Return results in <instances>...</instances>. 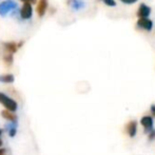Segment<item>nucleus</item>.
Segmentation results:
<instances>
[{
    "label": "nucleus",
    "instance_id": "7",
    "mask_svg": "<svg viewBox=\"0 0 155 155\" xmlns=\"http://www.w3.org/2000/svg\"><path fill=\"white\" fill-rule=\"evenodd\" d=\"M1 116L3 117L5 120L10 121L11 124H17V115L14 112H10L8 110L1 111Z\"/></svg>",
    "mask_w": 155,
    "mask_h": 155
},
{
    "label": "nucleus",
    "instance_id": "22",
    "mask_svg": "<svg viewBox=\"0 0 155 155\" xmlns=\"http://www.w3.org/2000/svg\"><path fill=\"white\" fill-rule=\"evenodd\" d=\"M2 133H3V131H2V129H0V137H1Z\"/></svg>",
    "mask_w": 155,
    "mask_h": 155
},
{
    "label": "nucleus",
    "instance_id": "6",
    "mask_svg": "<svg viewBox=\"0 0 155 155\" xmlns=\"http://www.w3.org/2000/svg\"><path fill=\"white\" fill-rule=\"evenodd\" d=\"M150 14H151V8H150V6H148L147 4H145V3L140 4V6H139V8H138V13H137L139 18H148Z\"/></svg>",
    "mask_w": 155,
    "mask_h": 155
},
{
    "label": "nucleus",
    "instance_id": "5",
    "mask_svg": "<svg viewBox=\"0 0 155 155\" xmlns=\"http://www.w3.org/2000/svg\"><path fill=\"white\" fill-rule=\"evenodd\" d=\"M137 25H138L139 28L146 30V31H151L153 29V22L148 18H140L138 20V22H137Z\"/></svg>",
    "mask_w": 155,
    "mask_h": 155
},
{
    "label": "nucleus",
    "instance_id": "21",
    "mask_svg": "<svg viewBox=\"0 0 155 155\" xmlns=\"http://www.w3.org/2000/svg\"><path fill=\"white\" fill-rule=\"evenodd\" d=\"M2 145H3V141H2V139L0 138V148H2Z\"/></svg>",
    "mask_w": 155,
    "mask_h": 155
},
{
    "label": "nucleus",
    "instance_id": "16",
    "mask_svg": "<svg viewBox=\"0 0 155 155\" xmlns=\"http://www.w3.org/2000/svg\"><path fill=\"white\" fill-rule=\"evenodd\" d=\"M149 139L150 140H153V139H155V130L154 129L149 132Z\"/></svg>",
    "mask_w": 155,
    "mask_h": 155
},
{
    "label": "nucleus",
    "instance_id": "19",
    "mask_svg": "<svg viewBox=\"0 0 155 155\" xmlns=\"http://www.w3.org/2000/svg\"><path fill=\"white\" fill-rule=\"evenodd\" d=\"M21 1H23L25 3V2H28V3L32 4V3H35L36 2V0H21Z\"/></svg>",
    "mask_w": 155,
    "mask_h": 155
},
{
    "label": "nucleus",
    "instance_id": "4",
    "mask_svg": "<svg viewBox=\"0 0 155 155\" xmlns=\"http://www.w3.org/2000/svg\"><path fill=\"white\" fill-rule=\"evenodd\" d=\"M140 124L143 126L145 128V132L148 133L151 130H153V119L151 116H143L140 119Z\"/></svg>",
    "mask_w": 155,
    "mask_h": 155
},
{
    "label": "nucleus",
    "instance_id": "1",
    "mask_svg": "<svg viewBox=\"0 0 155 155\" xmlns=\"http://www.w3.org/2000/svg\"><path fill=\"white\" fill-rule=\"evenodd\" d=\"M0 104H2L5 108V110L10 111V112L15 113L18 109V104H17L16 100H14L10 96L1 92H0Z\"/></svg>",
    "mask_w": 155,
    "mask_h": 155
},
{
    "label": "nucleus",
    "instance_id": "2",
    "mask_svg": "<svg viewBox=\"0 0 155 155\" xmlns=\"http://www.w3.org/2000/svg\"><path fill=\"white\" fill-rule=\"evenodd\" d=\"M17 6L16 2L14 0H5V1L0 3V15L5 16L8 12H12Z\"/></svg>",
    "mask_w": 155,
    "mask_h": 155
},
{
    "label": "nucleus",
    "instance_id": "20",
    "mask_svg": "<svg viewBox=\"0 0 155 155\" xmlns=\"http://www.w3.org/2000/svg\"><path fill=\"white\" fill-rule=\"evenodd\" d=\"M151 112H152V114L155 116V104H153V106L151 107Z\"/></svg>",
    "mask_w": 155,
    "mask_h": 155
},
{
    "label": "nucleus",
    "instance_id": "9",
    "mask_svg": "<svg viewBox=\"0 0 155 155\" xmlns=\"http://www.w3.org/2000/svg\"><path fill=\"white\" fill-rule=\"evenodd\" d=\"M48 8V0H39L38 5H37V14L39 17H42L45 14Z\"/></svg>",
    "mask_w": 155,
    "mask_h": 155
},
{
    "label": "nucleus",
    "instance_id": "12",
    "mask_svg": "<svg viewBox=\"0 0 155 155\" xmlns=\"http://www.w3.org/2000/svg\"><path fill=\"white\" fill-rule=\"evenodd\" d=\"M71 5L74 10H79L80 8L84 6V1L82 0H72Z\"/></svg>",
    "mask_w": 155,
    "mask_h": 155
},
{
    "label": "nucleus",
    "instance_id": "18",
    "mask_svg": "<svg viewBox=\"0 0 155 155\" xmlns=\"http://www.w3.org/2000/svg\"><path fill=\"white\" fill-rule=\"evenodd\" d=\"M0 155H6V149L0 148Z\"/></svg>",
    "mask_w": 155,
    "mask_h": 155
},
{
    "label": "nucleus",
    "instance_id": "11",
    "mask_svg": "<svg viewBox=\"0 0 155 155\" xmlns=\"http://www.w3.org/2000/svg\"><path fill=\"white\" fill-rule=\"evenodd\" d=\"M14 75H12V74H3L0 76V81L3 84H12V82H14Z\"/></svg>",
    "mask_w": 155,
    "mask_h": 155
},
{
    "label": "nucleus",
    "instance_id": "8",
    "mask_svg": "<svg viewBox=\"0 0 155 155\" xmlns=\"http://www.w3.org/2000/svg\"><path fill=\"white\" fill-rule=\"evenodd\" d=\"M126 131H127V133L129 134V136L134 137L135 135H136V132H137V124H136V121L131 120L130 123L126 126Z\"/></svg>",
    "mask_w": 155,
    "mask_h": 155
},
{
    "label": "nucleus",
    "instance_id": "3",
    "mask_svg": "<svg viewBox=\"0 0 155 155\" xmlns=\"http://www.w3.org/2000/svg\"><path fill=\"white\" fill-rule=\"evenodd\" d=\"M32 15H33L32 4L25 2L20 10V17L22 19H30L32 17Z\"/></svg>",
    "mask_w": 155,
    "mask_h": 155
},
{
    "label": "nucleus",
    "instance_id": "15",
    "mask_svg": "<svg viewBox=\"0 0 155 155\" xmlns=\"http://www.w3.org/2000/svg\"><path fill=\"white\" fill-rule=\"evenodd\" d=\"M102 1H104V3H106L107 5H109V6H115V5H116V2H115V0H102Z\"/></svg>",
    "mask_w": 155,
    "mask_h": 155
},
{
    "label": "nucleus",
    "instance_id": "14",
    "mask_svg": "<svg viewBox=\"0 0 155 155\" xmlns=\"http://www.w3.org/2000/svg\"><path fill=\"white\" fill-rule=\"evenodd\" d=\"M3 61H4V63H5L6 65L12 64V63H13V55H12V54L6 53L5 55H4V57H3Z\"/></svg>",
    "mask_w": 155,
    "mask_h": 155
},
{
    "label": "nucleus",
    "instance_id": "17",
    "mask_svg": "<svg viewBox=\"0 0 155 155\" xmlns=\"http://www.w3.org/2000/svg\"><path fill=\"white\" fill-rule=\"evenodd\" d=\"M120 1L124 2V3H127V4H133V3H135L137 0H120Z\"/></svg>",
    "mask_w": 155,
    "mask_h": 155
},
{
    "label": "nucleus",
    "instance_id": "13",
    "mask_svg": "<svg viewBox=\"0 0 155 155\" xmlns=\"http://www.w3.org/2000/svg\"><path fill=\"white\" fill-rule=\"evenodd\" d=\"M17 124H11L10 123V129H8V134L11 137H14L17 133Z\"/></svg>",
    "mask_w": 155,
    "mask_h": 155
},
{
    "label": "nucleus",
    "instance_id": "10",
    "mask_svg": "<svg viewBox=\"0 0 155 155\" xmlns=\"http://www.w3.org/2000/svg\"><path fill=\"white\" fill-rule=\"evenodd\" d=\"M4 49H5V51L8 52V54H14L17 52V50H18V45H17L16 42H6L4 43Z\"/></svg>",
    "mask_w": 155,
    "mask_h": 155
}]
</instances>
